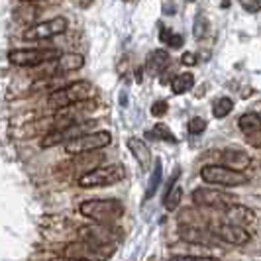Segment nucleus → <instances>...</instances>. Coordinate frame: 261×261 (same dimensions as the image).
Returning <instances> with one entry per match:
<instances>
[{
    "label": "nucleus",
    "mask_w": 261,
    "mask_h": 261,
    "mask_svg": "<svg viewBox=\"0 0 261 261\" xmlns=\"http://www.w3.org/2000/svg\"><path fill=\"white\" fill-rule=\"evenodd\" d=\"M96 98V89L92 87L91 83L87 81H75V83H69L65 87L57 89L49 94L47 102L55 110H61L67 106L79 105V102H89Z\"/></svg>",
    "instance_id": "nucleus-1"
},
{
    "label": "nucleus",
    "mask_w": 261,
    "mask_h": 261,
    "mask_svg": "<svg viewBox=\"0 0 261 261\" xmlns=\"http://www.w3.org/2000/svg\"><path fill=\"white\" fill-rule=\"evenodd\" d=\"M79 212L89 218L91 222L96 224H112L118 218H122L124 214V204L116 200V198H92V200H85Z\"/></svg>",
    "instance_id": "nucleus-2"
},
{
    "label": "nucleus",
    "mask_w": 261,
    "mask_h": 261,
    "mask_svg": "<svg viewBox=\"0 0 261 261\" xmlns=\"http://www.w3.org/2000/svg\"><path fill=\"white\" fill-rule=\"evenodd\" d=\"M126 179V169L120 163H112V165H102L96 169L83 173L79 177V187L83 189H94V187H110Z\"/></svg>",
    "instance_id": "nucleus-3"
},
{
    "label": "nucleus",
    "mask_w": 261,
    "mask_h": 261,
    "mask_svg": "<svg viewBox=\"0 0 261 261\" xmlns=\"http://www.w3.org/2000/svg\"><path fill=\"white\" fill-rule=\"evenodd\" d=\"M200 179L204 183L222 187V189L249 183V177L244 175V171H236L232 167H226V165H204L200 169Z\"/></svg>",
    "instance_id": "nucleus-4"
},
{
    "label": "nucleus",
    "mask_w": 261,
    "mask_h": 261,
    "mask_svg": "<svg viewBox=\"0 0 261 261\" xmlns=\"http://www.w3.org/2000/svg\"><path fill=\"white\" fill-rule=\"evenodd\" d=\"M114 251H116L114 244H110V246H96V244H91V242L79 240V242L69 244L63 249V257L73 261H106Z\"/></svg>",
    "instance_id": "nucleus-5"
},
{
    "label": "nucleus",
    "mask_w": 261,
    "mask_h": 261,
    "mask_svg": "<svg viewBox=\"0 0 261 261\" xmlns=\"http://www.w3.org/2000/svg\"><path fill=\"white\" fill-rule=\"evenodd\" d=\"M112 144V134L106 130L98 132H89L81 138H75L71 142L65 144V151L71 155H83V153H89V151H96V149H102L106 145Z\"/></svg>",
    "instance_id": "nucleus-6"
},
{
    "label": "nucleus",
    "mask_w": 261,
    "mask_h": 261,
    "mask_svg": "<svg viewBox=\"0 0 261 261\" xmlns=\"http://www.w3.org/2000/svg\"><path fill=\"white\" fill-rule=\"evenodd\" d=\"M234 195L226 193L222 189H210V187H198L193 191V202L202 208L224 210L226 206L234 204Z\"/></svg>",
    "instance_id": "nucleus-7"
},
{
    "label": "nucleus",
    "mask_w": 261,
    "mask_h": 261,
    "mask_svg": "<svg viewBox=\"0 0 261 261\" xmlns=\"http://www.w3.org/2000/svg\"><path fill=\"white\" fill-rule=\"evenodd\" d=\"M59 57L57 49H12L8 53V61L18 67H38Z\"/></svg>",
    "instance_id": "nucleus-8"
},
{
    "label": "nucleus",
    "mask_w": 261,
    "mask_h": 261,
    "mask_svg": "<svg viewBox=\"0 0 261 261\" xmlns=\"http://www.w3.org/2000/svg\"><path fill=\"white\" fill-rule=\"evenodd\" d=\"M92 126H94V120H83V122H77V124H71V126H65V128H55L51 130L43 140H41V147H53V145L63 144L75 140V138H81L85 134H89Z\"/></svg>",
    "instance_id": "nucleus-9"
},
{
    "label": "nucleus",
    "mask_w": 261,
    "mask_h": 261,
    "mask_svg": "<svg viewBox=\"0 0 261 261\" xmlns=\"http://www.w3.org/2000/svg\"><path fill=\"white\" fill-rule=\"evenodd\" d=\"M67 28H69L67 18L57 16V18H51V20H45V22H39V24H34L32 28H28L26 32H24V39H26V41L51 39V38H55V36L65 34Z\"/></svg>",
    "instance_id": "nucleus-10"
},
{
    "label": "nucleus",
    "mask_w": 261,
    "mask_h": 261,
    "mask_svg": "<svg viewBox=\"0 0 261 261\" xmlns=\"http://www.w3.org/2000/svg\"><path fill=\"white\" fill-rule=\"evenodd\" d=\"M79 240L91 242L96 246H110L120 240V232L118 228H112L110 224H91V226H83L79 228Z\"/></svg>",
    "instance_id": "nucleus-11"
},
{
    "label": "nucleus",
    "mask_w": 261,
    "mask_h": 261,
    "mask_svg": "<svg viewBox=\"0 0 261 261\" xmlns=\"http://www.w3.org/2000/svg\"><path fill=\"white\" fill-rule=\"evenodd\" d=\"M210 232L216 236L222 244H230V246H246L251 240L248 228H242V226H236L230 222H216L210 224Z\"/></svg>",
    "instance_id": "nucleus-12"
},
{
    "label": "nucleus",
    "mask_w": 261,
    "mask_h": 261,
    "mask_svg": "<svg viewBox=\"0 0 261 261\" xmlns=\"http://www.w3.org/2000/svg\"><path fill=\"white\" fill-rule=\"evenodd\" d=\"M94 108H96V102H94V100H89V102H79V105L67 106V108L57 110L53 130H55V128H65V126L77 124V122H83Z\"/></svg>",
    "instance_id": "nucleus-13"
},
{
    "label": "nucleus",
    "mask_w": 261,
    "mask_h": 261,
    "mask_svg": "<svg viewBox=\"0 0 261 261\" xmlns=\"http://www.w3.org/2000/svg\"><path fill=\"white\" fill-rule=\"evenodd\" d=\"M179 236L187 244H195V246H202V248H218L222 244L210 232V228L206 230V228H198V226H181Z\"/></svg>",
    "instance_id": "nucleus-14"
},
{
    "label": "nucleus",
    "mask_w": 261,
    "mask_h": 261,
    "mask_svg": "<svg viewBox=\"0 0 261 261\" xmlns=\"http://www.w3.org/2000/svg\"><path fill=\"white\" fill-rule=\"evenodd\" d=\"M240 130L244 132L246 142L251 147H261V116L255 112H248L238 120Z\"/></svg>",
    "instance_id": "nucleus-15"
},
{
    "label": "nucleus",
    "mask_w": 261,
    "mask_h": 261,
    "mask_svg": "<svg viewBox=\"0 0 261 261\" xmlns=\"http://www.w3.org/2000/svg\"><path fill=\"white\" fill-rule=\"evenodd\" d=\"M224 212V222L236 224V226H242V228H249L251 224H255L257 216L255 212L244 204H230L222 210Z\"/></svg>",
    "instance_id": "nucleus-16"
},
{
    "label": "nucleus",
    "mask_w": 261,
    "mask_h": 261,
    "mask_svg": "<svg viewBox=\"0 0 261 261\" xmlns=\"http://www.w3.org/2000/svg\"><path fill=\"white\" fill-rule=\"evenodd\" d=\"M179 175H181V171L177 169L173 173V177H171V183H169V189H167V193L163 196V206L165 210H177V206L181 204V198H183V189L177 185V179H179Z\"/></svg>",
    "instance_id": "nucleus-17"
},
{
    "label": "nucleus",
    "mask_w": 261,
    "mask_h": 261,
    "mask_svg": "<svg viewBox=\"0 0 261 261\" xmlns=\"http://www.w3.org/2000/svg\"><path fill=\"white\" fill-rule=\"evenodd\" d=\"M85 67V57L81 53H65L59 59H55V71L57 75L61 73H73Z\"/></svg>",
    "instance_id": "nucleus-18"
},
{
    "label": "nucleus",
    "mask_w": 261,
    "mask_h": 261,
    "mask_svg": "<svg viewBox=\"0 0 261 261\" xmlns=\"http://www.w3.org/2000/svg\"><path fill=\"white\" fill-rule=\"evenodd\" d=\"M222 161L226 167H232L236 171H244L246 167H249L251 157L246 151H240V149H224Z\"/></svg>",
    "instance_id": "nucleus-19"
},
{
    "label": "nucleus",
    "mask_w": 261,
    "mask_h": 261,
    "mask_svg": "<svg viewBox=\"0 0 261 261\" xmlns=\"http://www.w3.org/2000/svg\"><path fill=\"white\" fill-rule=\"evenodd\" d=\"M128 147H130L134 159L140 163V167L147 169L149 163H151V151H149V147H147V144H145L144 140H140V138H130V140H128Z\"/></svg>",
    "instance_id": "nucleus-20"
},
{
    "label": "nucleus",
    "mask_w": 261,
    "mask_h": 261,
    "mask_svg": "<svg viewBox=\"0 0 261 261\" xmlns=\"http://www.w3.org/2000/svg\"><path fill=\"white\" fill-rule=\"evenodd\" d=\"M147 71H149V75H159L165 67L169 65V53L163 51V49H155V51L149 53V57H147Z\"/></svg>",
    "instance_id": "nucleus-21"
},
{
    "label": "nucleus",
    "mask_w": 261,
    "mask_h": 261,
    "mask_svg": "<svg viewBox=\"0 0 261 261\" xmlns=\"http://www.w3.org/2000/svg\"><path fill=\"white\" fill-rule=\"evenodd\" d=\"M195 87V75L193 73H179L171 81V89L175 94H185Z\"/></svg>",
    "instance_id": "nucleus-22"
},
{
    "label": "nucleus",
    "mask_w": 261,
    "mask_h": 261,
    "mask_svg": "<svg viewBox=\"0 0 261 261\" xmlns=\"http://www.w3.org/2000/svg\"><path fill=\"white\" fill-rule=\"evenodd\" d=\"M105 159L102 153H96V151H89V153H83V155H79V159H75V167H83L85 173H89V171L96 169L98 167V163Z\"/></svg>",
    "instance_id": "nucleus-23"
},
{
    "label": "nucleus",
    "mask_w": 261,
    "mask_h": 261,
    "mask_svg": "<svg viewBox=\"0 0 261 261\" xmlns=\"http://www.w3.org/2000/svg\"><path fill=\"white\" fill-rule=\"evenodd\" d=\"M161 177H163V167H161V161L157 159L155 167L151 171V177H149V185H147V189H145V200H149V198L157 193V189H159V185H161Z\"/></svg>",
    "instance_id": "nucleus-24"
},
{
    "label": "nucleus",
    "mask_w": 261,
    "mask_h": 261,
    "mask_svg": "<svg viewBox=\"0 0 261 261\" xmlns=\"http://www.w3.org/2000/svg\"><path fill=\"white\" fill-rule=\"evenodd\" d=\"M232 110H234V100L228 98V96H222V98H218V100L212 105V116L220 120V118L228 116Z\"/></svg>",
    "instance_id": "nucleus-25"
},
{
    "label": "nucleus",
    "mask_w": 261,
    "mask_h": 261,
    "mask_svg": "<svg viewBox=\"0 0 261 261\" xmlns=\"http://www.w3.org/2000/svg\"><path fill=\"white\" fill-rule=\"evenodd\" d=\"M159 39H161L163 43H167L169 47H173V49L181 47V45L185 43V39H183L181 34H175L171 28H165V26L159 30Z\"/></svg>",
    "instance_id": "nucleus-26"
},
{
    "label": "nucleus",
    "mask_w": 261,
    "mask_h": 261,
    "mask_svg": "<svg viewBox=\"0 0 261 261\" xmlns=\"http://www.w3.org/2000/svg\"><path fill=\"white\" fill-rule=\"evenodd\" d=\"M145 136H151V138H157V140H165V142H169V144H175V142H177V138L173 136V132H171L167 126H163V124H157L155 128L151 132H147Z\"/></svg>",
    "instance_id": "nucleus-27"
},
{
    "label": "nucleus",
    "mask_w": 261,
    "mask_h": 261,
    "mask_svg": "<svg viewBox=\"0 0 261 261\" xmlns=\"http://www.w3.org/2000/svg\"><path fill=\"white\" fill-rule=\"evenodd\" d=\"M206 130V120H202V118H191L189 120V132L193 134V136H198V134H202V132Z\"/></svg>",
    "instance_id": "nucleus-28"
},
{
    "label": "nucleus",
    "mask_w": 261,
    "mask_h": 261,
    "mask_svg": "<svg viewBox=\"0 0 261 261\" xmlns=\"http://www.w3.org/2000/svg\"><path fill=\"white\" fill-rule=\"evenodd\" d=\"M242 8L249 14H257L261 12V0H240Z\"/></svg>",
    "instance_id": "nucleus-29"
},
{
    "label": "nucleus",
    "mask_w": 261,
    "mask_h": 261,
    "mask_svg": "<svg viewBox=\"0 0 261 261\" xmlns=\"http://www.w3.org/2000/svg\"><path fill=\"white\" fill-rule=\"evenodd\" d=\"M206 30H208V22H206V18L204 16H198L195 22V36L196 38H202L204 34H206Z\"/></svg>",
    "instance_id": "nucleus-30"
},
{
    "label": "nucleus",
    "mask_w": 261,
    "mask_h": 261,
    "mask_svg": "<svg viewBox=\"0 0 261 261\" xmlns=\"http://www.w3.org/2000/svg\"><path fill=\"white\" fill-rule=\"evenodd\" d=\"M169 261H220L216 257H202V255H173Z\"/></svg>",
    "instance_id": "nucleus-31"
},
{
    "label": "nucleus",
    "mask_w": 261,
    "mask_h": 261,
    "mask_svg": "<svg viewBox=\"0 0 261 261\" xmlns=\"http://www.w3.org/2000/svg\"><path fill=\"white\" fill-rule=\"evenodd\" d=\"M165 112H167V102H165V100H157L155 105L151 106V114L155 118L163 116Z\"/></svg>",
    "instance_id": "nucleus-32"
},
{
    "label": "nucleus",
    "mask_w": 261,
    "mask_h": 261,
    "mask_svg": "<svg viewBox=\"0 0 261 261\" xmlns=\"http://www.w3.org/2000/svg\"><path fill=\"white\" fill-rule=\"evenodd\" d=\"M181 63H183V65H195L196 55H195V53H191V51H187L183 57H181Z\"/></svg>",
    "instance_id": "nucleus-33"
},
{
    "label": "nucleus",
    "mask_w": 261,
    "mask_h": 261,
    "mask_svg": "<svg viewBox=\"0 0 261 261\" xmlns=\"http://www.w3.org/2000/svg\"><path fill=\"white\" fill-rule=\"evenodd\" d=\"M222 6L226 8V6H230V0H222Z\"/></svg>",
    "instance_id": "nucleus-34"
},
{
    "label": "nucleus",
    "mask_w": 261,
    "mask_h": 261,
    "mask_svg": "<svg viewBox=\"0 0 261 261\" xmlns=\"http://www.w3.org/2000/svg\"><path fill=\"white\" fill-rule=\"evenodd\" d=\"M24 2H34V0H24Z\"/></svg>",
    "instance_id": "nucleus-35"
},
{
    "label": "nucleus",
    "mask_w": 261,
    "mask_h": 261,
    "mask_svg": "<svg viewBox=\"0 0 261 261\" xmlns=\"http://www.w3.org/2000/svg\"><path fill=\"white\" fill-rule=\"evenodd\" d=\"M187 2H195V0H187Z\"/></svg>",
    "instance_id": "nucleus-36"
}]
</instances>
